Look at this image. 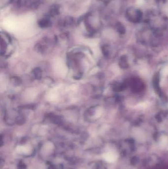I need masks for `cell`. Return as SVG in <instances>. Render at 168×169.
Here are the masks:
<instances>
[{
  "mask_svg": "<svg viewBox=\"0 0 168 169\" xmlns=\"http://www.w3.org/2000/svg\"><path fill=\"white\" fill-rule=\"evenodd\" d=\"M120 66L122 68H126L128 67V64L127 59L126 56H123L120 60Z\"/></svg>",
  "mask_w": 168,
  "mask_h": 169,
  "instance_id": "obj_2",
  "label": "cell"
},
{
  "mask_svg": "<svg viewBox=\"0 0 168 169\" xmlns=\"http://www.w3.org/2000/svg\"><path fill=\"white\" fill-rule=\"evenodd\" d=\"M39 26L42 28H46L50 26L51 25V21L47 18L40 20L39 23Z\"/></svg>",
  "mask_w": 168,
  "mask_h": 169,
  "instance_id": "obj_1",
  "label": "cell"
},
{
  "mask_svg": "<svg viewBox=\"0 0 168 169\" xmlns=\"http://www.w3.org/2000/svg\"><path fill=\"white\" fill-rule=\"evenodd\" d=\"M59 9L57 5H55L51 8L49 11V15L51 16H54L59 14Z\"/></svg>",
  "mask_w": 168,
  "mask_h": 169,
  "instance_id": "obj_3",
  "label": "cell"
},
{
  "mask_svg": "<svg viewBox=\"0 0 168 169\" xmlns=\"http://www.w3.org/2000/svg\"><path fill=\"white\" fill-rule=\"evenodd\" d=\"M145 3V1L144 0H137V3L138 5H143V4Z\"/></svg>",
  "mask_w": 168,
  "mask_h": 169,
  "instance_id": "obj_5",
  "label": "cell"
},
{
  "mask_svg": "<svg viewBox=\"0 0 168 169\" xmlns=\"http://www.w3.org/2000/svg\"><path fill=\"white\" fill-rule=\"evenodd\" d=\"M35 74L36 77L37 79L40 78V76H41V71L40 69H36L35 70Z\"/></svg>",
  "mask_w": 168,
  "mask_h": 169,
  "instance_id": "obj_4",
  "label": "cell"
}]
</instances>
